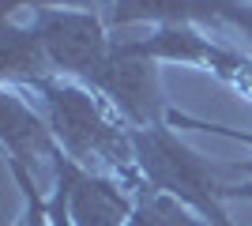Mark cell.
Wrapping results in <instances>:
<instances>
[{"label":"cell","instance_id":"1","mask_svg":"<svg viewBox=\"0 0 252 226\" xmlns=\"http://www.w3.org/2000/svg\"><path fill=\"white\" fill-rule=\"evenodd\" d=\"M38 95V109L45 113L53 136L61 143V151L72 162H79L83 170L109 173L117 181L139 189L136 166V143H132V125L117 113L94 87L79 83V79H64V75H49L27 87Z\"/></svg>","mask_w":252,"mask_h":226},{"label":"cell","instance_id":"2","mask_svg":"<svg viewBox=\"0 0 252 226\" xmlns=\"http://www.w3.org/2000/svg\"><path fill=\"white\" fill-rule=\"evenodd\" d=\"M132 143H136L139 177L151 189L192 207L207 226H233L222 207L230 200V185L219 181V170L211 166V159H203L200 151H192L173 136V125L132 129Z\"/></svg>","mask_w":252,"mask_h":226},{"label":"cell","instance_id":"3","mask_svg":"<svg viewBox=\"0 0 252 226\" xmlns=\"http://www.w3.org/2000/svg\"><path fill=\"white\" fill-rule=\"evenodd\" d=\"M87 87H94L98 95L132 125V129H158L166 125V102H162V87H158V61L136 53L132 42L113 38V49L105 57Z\"/></svg>","mask_w":252,"mask_h":226},{"label":"cell","instance_id":"4","mask_svg":"<svg viewBox=\"0 0 252 226\" xmlns=\"http://www.w3.org/2000/svg\"><path fill=\"white\" fill-rule=\"evenodd\" d=\"M31 27L42 38L45 53L53 61V72L64 79L87 83L113 49L102 11H75V8L38 11V15H31Z\"/></svg>","mask_w":252,"mask_h":226},{"label":"cell","instance_id":"5","mask_svg":"<svg viewBox=\"0 0 252 226\" xmlns=\"http://www.w3.org/2000/svg\"><path fill=\"white\" fill-rule=\"evenodd\" d=\"M53 189L64 196L72 226H128L136 211V189L117 181L109 173L83 170L68 155H57L53 162Z\"/></svg>","mask_w":252,"mask_h":226},{"label":"cell","instance_id":"6","mask_svg":"<svg viewBox=\"0 0 252 226\" xmlns=\"http://www.w3.org/2000/svg\"><path fill=\"white\" fill-rule=\"evenodd\" d=\"M237 0H102V19L109 31H128L139 23L155 27H215L226 31Z\"/></svg>","mask_w":252,"mask_h":226},{"label":"cell","instance_id":"7","mask_svg":"<svg viewBox=\"0 0 252 226\" xmlns=\"http://www.w3.org/2000/svg\"><path fill=\"white\" fill-rule=\"evenodd\" d=\"M0 140L8 151V162H19L27 170H49L61 155V143L53 136L49 121H45L42 109H31V102H23L11 87H4L0 95Z\"/></svg>","mask_w":252,"mask_h":226},{"label":"cell","instance_id":"8","mask_svg":"<svg viewBox=\"0 0 252 226\" xmlns=\"http://www.w3.org/2000/svg\"><path fill=\"white\" fill-rule=\"evenodd\" d=\"M0 75L8 87H34L38 79H49L53 72V61L45 53L42 38L34 34V27H19L15 19H4L0 23Z\"/></svg>","mask_w":252,"mask_h":226},{"label":"cell","instance_id":"9","mask_svg":"<svg viewBox=\"0 0 252 226\" xmlns=\"http://www.w3.org/2000/svg\"><path fill=\"white\" fill-rule=\"evenodd\" d=\"M128 226H207L192 207H185L181 200L151 189L147 181L136 189V211L128 219Z\"/></svg>","mask_w":252,"mask_h":226},{"label":"cell","instance_id":"10","mask_svg":"<svg viewBox=\"0 0 252 226\" xmlns=\"http://www.w3.org/2000/svg\"><path fill=\"white\" fill-rule=\"evenodd\" d=\"M11 173H15V181H19L23 196H27V223L23 226H53L49 223V200H42V189L34 185V173L19 162H8Z\"/></svg>","mask_w":252,"mask_h":226},{"label":"cell","instance_id":"11","mask_svg":"<svg viewBox=\"0 0 252 226\" xmlns=\"http://www.w3.org/2000/svg\"><path fill=\"white\" fill-rule=\"evenodd\" d=\"M19 8L38 11H57V8H75V11H98L94 0H0V19H15Z\"/></svg>","mask_w":252,"mask_h":226}]
</instances>
